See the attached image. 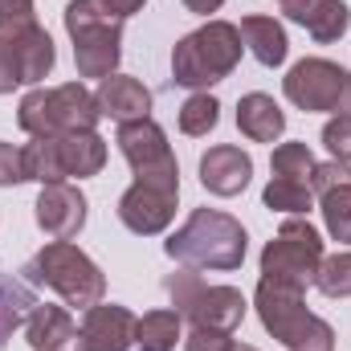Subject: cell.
<instances>
[{
    "label": "cell",
    "instance_id": "1",
    "mask_svg": "<svg viewBox=\"0 0 351 351\" xmlns=\"http://www.w3.org/2000/svg\"><path fill=\"white\" fill-rule=\"evenodd\" d=\"M245 250H250L245 225L221 208H196L164 241V254L188 269H241Z\"/></svg>",
    "mask_w": 351,
    "mask_h": 351
},
{
    "label": "cell",
    "instance_id": "2",
    "mask_svg": "<svg viewBox=\"0 0 351 351\" xmlns=\"http://www.w3.org/2000/svg\"><path fill=\"white\" fill-rule=\"evenodd\" d=\"M241 29L229 21H208L192 33H184L172 49V78L184 90H208L225 82L241 62Z\"/></svg>",
    "mask_w": 351,
    "mask_h": 351
},
{
    "label": "cell",
    "instance_id": "3",
    "mask_svg": "<svg viewBox=\"0 0 351 351\" xmlns=\"http://www.w3.org/2000/svg\"><path fill=\"white\" fill-rule=\"evenodd\" d=\"M262 327L282 343L286 351H335V331L327 319L311 315L302 302V286L262 278L254 294Z\"/></svg>",
    "mask_w": 351,
    "mask_h": 351
},
{
    "label": "cell",
    "instance_id": "4",
    "mask_svg": "<svg viewBox=\"0 0 351 351\" xmlns=\"http://www.w3.org/2000/svg\"><path fill=\"white\" fill-rule=\"evenodd\" d=\"M66 33L74 41L78 78H110L123 58V21L106 12L98 0H70L66 4Z\"/></svg>",
    "mask_w": 351,
    "mask_h": 351
},
{
    "label": "cell",
    "instance_id": "5",
    "mask_svg": "<svg viewBox=\"0 0 351 351\" xmlns=\"http://www.w3.org/2000/svg\"><path fill=\"white\" fill-rule=\"evenodd\" d=\"M102 119L98 98L82 82H66L53 90H29L16 106V123L25 135H70V131H94Z\"/></svg>",
    "mask_w": 351,
    "mask_h": 351
},
{
    "label": "cell",
    "instance_id": "6",
    "mask_svg": "<svg viewBox=\"0 0 351 351\" xmlns=\"http://www.w3.org/2000/svg\"><path fill=\"white\" fill-rule=\"evenodd\" d=\"M21 274L29 282H37V286L58 290L66 298V306H78V311L98 306L102 294H106V274L70 241H49L41 254H33V262Z\"/></svg>",
    "mask_w": 351,
    "mask_h": 351
},
{
    "label": "cell",
    "instance_id": "7",
    "mask_svg": "<svg viewBox=\"0 0 351 351\" xmlns=\"http://www.w3.org/2000/svg\"><path fill=\"white\" fill-rule=\"evenodd\" d=\"M106 168V139L98 131L45 135L25 147V176L37 184H66L70 176L86 180Z\"/></svg>",
    "mask_w": 351,
    "mask_h": 351
},
{
    "label": "cell",
    "instance_id": "8",
    "mask_svg": "<svg viewBox=\"0 0 351 351\" xmlns=\"http://www.w3.org/2000/svg\"><path fill=\"white\" fill-rule=\"evenodd\" d=\"M164 290L172 298L176 315L188 319L192 327H208V331H237L245 319V294L237 286H208L200 278V269H180L164 278Z\"/></svg>",
    "mask_w": 351,
    "mask_h": 351
},
{
    "label": "cell",
    "instance_id": "9",
    "mask_svg": "<svg viewBox=\"0 0 351 351\" xmlns=\"http://www.w3.org/2000/svg\"><path fill=\"white\" fill-rule=\"evenodd\" d=\"M282 94L306 114H351V74L327 58H302L282 78Z\"/></svg>",
    "mask_w": 351,
    "mask_h": 351
},
{
    "label": "cell",
    "instance_id": "10",
    "mask_svg": "<svg viewBox=\"0 0 351 351\" xmlns=\"http://www.w3.org/2000/svg\"><path fill=\"white\" fill-rule=\"evenodd\" d=\"M323 262V237L311 221L302 217H290L282 221V229L274 233V241L262 250V278L274 282H290V286H302L315 282V269Z\"/></svg>",
    "mask_w": 351,
    "mask_h": 351
},
{
    "label": "cell",
    "instance_id": "11",
    "mask_svg": "<svg viewBox=\"0 0 351 351\" xmlns=\"http://www.w3.org/2000/svg\"><path fill=\"white\" fill-rule=\"evenodd\" d=\"M119 152L131 164L135 180L143 184H160L180 192V164L172 156V143L164 135V127L156 119H135V123H119Z\"/></svg>",
    "mask_w": 351,
    "mask_h": 351
},
{
    "label": "cell",
    "instance_id": "12",
    "mask_svg": "<svg viewBox=\"0 0 351 351\" xmlns=\"http://www.w3.org/2000/svg\"><path fill=\"white\" fill-rule=\"evenodd\" d=\"M176 200H180V192H172V188L135 180V184L119 196V221H123L131 233H139V237H156V233H164V229L172 225Z\"/></svg>",
    "mask_w": 351,
    "mask_h": 351
},
{
    "label": "cell",
    "instance_id": "13",
    "mask_svg": "<svg viewBox=\"0 0 351 351\" xmlns=\"http://www.w3.org/2000/svg\"><path fill=\"white\" fill-rule=\"evenodd\" d=\"M135 315L119 302H98L90 306L78 323L74 351H131L135 348Z\"/></svg>",
    "mask_w": 351,
    "mask_h": 351
},
{
    "label": "cell",
    "instance_id": "14",
    "mask_svg": "<svg viewBox=\"0 0 351 351\" xmlns=\"http://www.w3.org/2000/svg\"><path fill=\"white\" fill-rule=\"evenodd\" d=\"M37 229L53 241H70L86 225V196L74 184H41V196L33 204Z\"/></svg>",
    "mask_w": 351,
    "mask_h": 351
},
{
    "label": "cell",
    "instance_id": "15",
    "mask_svg": "<svg viewBox=\"0 0 351 351\" xmlns=\"http://www.w3.org/2000/svg\"><path fill=\"white\" fill-rule=\"evenodd\" d=\"M315 200L323 213V225L335 241L351 245V164H319L315 172Z\"/></svg>",
    "mask_w": 351,
    "mask_h": 351
},
{
    "label": "cell",
    "instance_id": "16",
    "mask_svg": "<svg viewBox=\"0 0 351 351\" xmlns=\"http://www.w3.org/2000/svg\"><path fill=\"white\" fill-rule=\"evenodd\" d=\"M254 180V160L250 152L233 147V143H217L200 156V184L213 196H241Z\"/></svg>",
    "mask_w": 351,
    "mask_h": 351
},
{
    "label": "cell",
    "instance_id": "17",
    "mask_svg": "<svg viewBox=\"0 0 351 351\" xmlns=\"http://www.w3.org/2000/svg\"><path fill=\"white\" fill-rule=\"evenodd\" d=\"M98 110L114 123H135V119H152V90L131 74H110L98 82Z\"/></svg>",
    "mask_w": 351,
    "mask_h": 351
},
{
    "label": "cell",
    "instance_id": "18",
    "mask_svg": "<svg viewBox=\"0 0 351 351\" xmlns=\"http://www.w3.org/2000/svg\"><path fill=\"white\" fill-rule=\"evenodd\" d=\"M25 339L33 351H62L66 343L78 339V323L66 306H53V302H37L25 319Z\"/></svg>",
    "mask_w": 351,
    "mask_h": 351
},
{
    "label": "cell",
    "instance_id": "19",
    "mask_svg": "<svg viewBox=\"0 0 351 351\" xmlns=\"http://www.w3.org/2000/svg\"><path fill=\"white\" fill-rule=\"evenodd\" d=\"M237 127H241V135L254 139V143H278L282 131H286V114H282V106H278L269 94L254 90V94H245V98L237 102Z\"/></svg>",
    "mask_w": 351,
    "mask_h": 351
},
{
    "label": "cell",
    "instance_id": "20",
    "mask_svg": "<svg viewBox=\"0 0 351 351\" xmlns=\"http://www.w3.org/2000/svg\"><path fill=\"white\" fill-rule=\"evenodd\" d=\"M12 41H16V58H21V70H25V86L45 82V78H49V70H53V62H58L53 37L33 21V25L16 29V33H12Z\"/></svg>",
    "mask_w": 351,
    "mask_h": 351
},
{
    "label": "cell",
    "instance_id": "21",
    "mask_svg": "<svg viewBox=\"0 0 351 351\" xmlns=\"http://www.w3.org/2000/svg\"><path fill=\"white\" fill-rule=\"evenodd\" d=\"M241 41L250 45V53L262 62V66H282L286 53H290V41H286V29L274 21V16H241Z\"/></svg>",
    "mask_w": 351,
    "mask_h": 351
},
{
    "label": "cell",
    "instance_id": "22",
    "mask_svg": "<svg viewBox=\"0 0 351 351\" xmlns=\"http://www.w3.org/2000/svg\"><path fill=\"white\" fill-rule=\"evenodd\" d=\"M37 306V294H33V286L29 282H21L16 274H8V269H0V351L4 343L12 339V331L29 319V311Z\"/></svg>",
    "mask_w": 351,
    "mask_h": 351
},
{
    "label": "cell",
    "instance_id": "23",
    "mask_svg": "<svg viewBox=\"0 0 351 351\" xmlns=\"http://www.w3.org/2000/svg\"><path fill=\"white\" fill-rule=\"evenodd\" d=\"M176 343H180L176 311H147L135 323V351H176Z\"/></svg>",
    "mask_w": 351,
    "mask_h": 351
},
{
    "label": "cell",
    "instance_id": "24",
    "mask_svg": "<svg viewBox=\"0 0 351 351\" xmlns=\"http://www.w3.org/2000/svg\"><path fill=\"white\" fill-rule=\"evenodd\" d=\"M348 25H351V8L343 0H319V4L306 12V21H302V29H306L319 45L339 41V37L348 33Z\"/></svg>",
    "mask_w": 351,
    "mask_h": 351
},
{
    "label": "cell",
    "instance_id": "25",
    "mask_svg": "<svg viewBox=\"0 0 351 351\" xmlns=\"http://www.w3.org/2000/svg\"><path fill=\"white\" fill-rule=\"evenodd\" d=\"M265 208H274V213H311V204H315V188L311 184H298V180H282V176H274L269 184H265L262 192Z\"/></svg>",
    "mask_w": 351,
    "mask_h": 351
},
{
    "label": "cell",
    "instance_id": "26",
    "mask_svg": "<svg viewBox=\"0 0 351 351\" xmlns=\"http://www.w3.org/2000/svg\"><path fill=\"white\" fill-rule=\"evenodd\" d=\"M269 168H274V176H282V180H298V184H311V188H315L319 160L311 156L306 143H282V147H274Z\"/></svg>",
    "mask_w": 351,
    "mask_h": 351
},
{
    "label": "cell",
    "instance_id": "27",
    "mask_svg": "<svg viewBox=\"0 0 351 351\" xmlns=\"http://www.w3.org/2000/svg\"><path fill=\"white\" fill-rule=\"evenodd\" d=\"M217 123H221V102H217L208 90H196V94L180 106V131H184V135H192V139L208 135Z\"/></svg>",
    "mask_w": 351,
    "mask_h": 351
},
{
    "label": "cell",
    "instance_id": "28",
    "mask_svg": "<svg viewBox=\"0 0 351 351\" xmlns=\"http://www.w3.org/2000/svg\"><path fill=\"white\" fill-rule=\"evenodd\" d=\"M315 286L327 298H351V250L323 258L319 269H315Z\"/></svg>",
    "mask_w": 351,
    "mask_h": 351
},
{
    "label": "cell",
    "instance_id": "29",
    "mask_svg": "<svg viewBox=\"0 0 351 351\" xmlns=\"http://www.w3.org/2000/svg\"><path fill=\"white\" fill-rule=\"evenodd\" d=\"M323 147L331 152V160L351 164V114H331L323 127Z\"/></svg>",
    "mask_w": 351,
    "mask_h": 351
},
{
    "label": "cell",
    "instance_id": "30",
    "mask_svg": "<svg viewBox=\"0 0 351 351\" xmlns=\"http://www.w3.org/2000/svg\"><path fill=\"white\" fill-rule=\"evenodd\" d=\"M16 86H25V70L16 58V41L12 33H0V94H12Z\"/></svg>",
    "mask_w": 351,
    "mask_h": 351
},
{
    "label": "cell",
    "instance_id": "31",
    "mask_svg": "<svg viewBox=\"0 0 351 351\" xmlns=\"http://www.w3.org/2000/svg\"><path fill=\"white\" fill-rule=\"evenodd\" d=\"M25 147H12L0 139V188H12V184H25Z\"/></svg>",
    "mask_w": 351,
    "mask_h": 351
},
{
    "label": "cell",
    "instance_id": "32",
    "mask_svg": "<svg viewBox=\"0 0 351 351\" xmlns=\"http://www.w3.org/2000/svg\"><path fill=\"white\" fill-rule=\"evenodd\" d=\"M33 25V0H0V33H16Z\"/></svg>",
    "mask_w": 351,
    "mask_h": 351
},
{
    "label": "cell",
    "instance_id": "33",
    "mask_svg": "<svg viewBox=\"0 0 351 351\" xmlns=\"http://www.w3.org/2000/svg\"><path fill=\"white\" fill-rule=\"evenodd\" d=\"M233 339L229 331H208V327H192L188 339H184V351H229Z\"/></svg>",
    "mask_w": 351,
    "mask_h": 351
},
{
    "label": "cell",
    "instance_id": "34",
    "mask_svg": "<svg viewBox=\"0 0 351 351\" xmlns=\"http://www.w3.org/2000/svg\"><path fill=\"white\" fill-rule=\"evenodd\" d=\"M106 12H114L119 21H127V16H135V12H143V4L147 0H98Z\"/></svg>",
    "mask_w": 351,
    "mask_h": 351
},
{
    "label": "cell",
    "instance_id": "35",
    "mask_svg": "<svg viewBox=\"0 0 351 351\" xmlns=\"http://www.w3.org/2000/svg\"><path fill=\"white\" fill-rule=\"evenodd\" d=\"M315 4H319V0H282V12H286V21L302 25V21H306V12H311Z\"/></svg>",
    "mask_w": 351,
    "mask_h": 351
},
{
    "label": "cell",
    "instance_id": "36",
    "mask_svg": "<svg viewBox=\"0 0 351 351\" xmlns=\"http://www.w3.org/2000/svg\"><path fill=\"white\" fill-rule=\"evenodd\" d=\"M225 0H184V8L188 12H196V16H208V12H217Z\"/></svg>",
    "mask_w": 351,
    "mask_h": 351
},
{
    "label": "cell",
    "instance_id": "37",
    "mask_svg": "<svg viewBox=\"0 0 351 351\" xmlns=\"http://www.w3.org/2000/svg\"><path fill=\"white\" fill-rule=\"evenodd\" d=\"M229 351H258V348H250V343H233Z\"/></svg>",
    "mask_w": 351,
    "mask_h": 351
}]
</instances>
